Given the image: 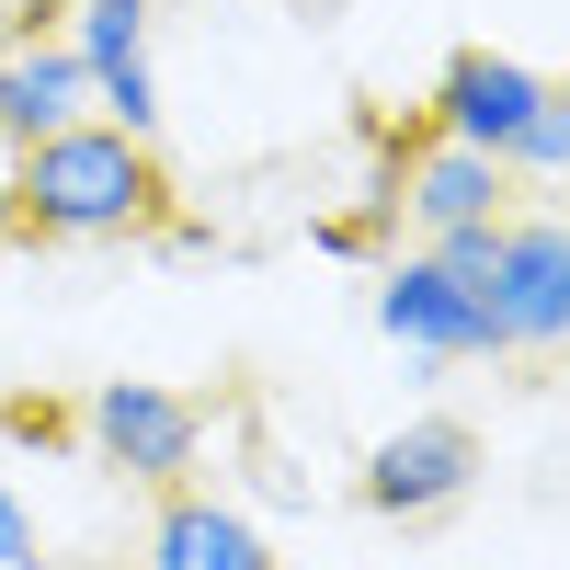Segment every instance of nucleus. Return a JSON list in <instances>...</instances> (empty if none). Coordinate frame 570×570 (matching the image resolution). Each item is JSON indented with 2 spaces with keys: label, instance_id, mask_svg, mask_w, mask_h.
<instances>
[{
  "label": "nucleus",
  "instance_id": "nucleus-4",
  "mask_svg": "<svg viewBox=\"0 0 570 570\" xmlns=\"http://www.w3.org/2000/svg\"><path fill=\"white\" fill-rule=\"evenodd\" d=\"M480 228V217H513V171L502 160H480V149H456V137H422V149H400L389 160V183H376V206H365V228L389 240V228Z\"/></svg>",
  "mask_w": 570,
  "mask_h": 570
},
{
  "label": "nucleus",
  "instance_id": "nucleus-8",
  "mask_svg": "<svg viewBox=\"0 0 570 570\" xmlns=\"http://www.w3.org/2000/svg\"><path fill=\"white\" fill-rule=\"evenodd\" d=\"M491 308H502V343H513V354H559V343H570V240H559V217H548V206L502 217Z\"/></svg>",
  "mask_w": 570,
  "mask_h": 570
},
{
  "label": "nucleus",
  "instance_id": "nucleus-14",
  "mask_svg": "<svg viewBox=\"0 0 570 570\" xmlns=\"http://www.w3.org/2000/svg\"><path fill=\"white\" fill-rule=\"evenodd\" d=\"M0 252H12V228H0Z\"/></svg>",
  "mask_w": 570,
  "mask_h": 570
},
{
  "label": "nucleus",
  "instance_id": "nucleus-1",
  "mask_svg": "<svg viewBox=\"0 0 570 570\" xmlns=\"http://www.w3.org/2000/svg\"><path fill=\"white\" fill-rule=\"evenodd\" d=\"M160 206H171L160 149L104 126V115H80L58 137H35V149H12V206H0V228H12V240H46V252H115V240H149Z\"/></svg>",
  "mask_w": 570,
  "mask_h": 570
},
{
  "label": "nucleus",
  "instance_id": "nucleus-12",
  "mask_svg": "<svg viewBox=\"0 0 570 570\" xmlns=\"http://www.w3.org/2000/svg\"><path fill=\"white\" fill-rule=\"evenodd\" d=\"M422 252H434L456 285H491V263H502V217H480V228H434Z\"/></svg>",
  "mask_w": 570,
  "mask_h": 570
},
{
  "label": "nucleus",
  "instance_id": "nucleus-5",
  "mask_svg": "<svg viewBox=\"0 0 570 570\" xmlns=\"http://www.w3.org/2000/svg\"><path fill=\"white\" fill-rule=\"evenodd\" d=\"M559 104V80L525 69V58H502V46H456V58L434 69V137H456V149H480V160H513V137H525L537 115Z\"/></svg>",
  "mask_w": 570,
  "mask_h": 570
},
{
  "label": "nucleus",
  "instance_id": "nucleus-13",
  "mask_svg": "<svg viewBox=\"0 0 570 570\" xmlns=\"http://www.w3.org/2000/svg\"><path fill=\"white\" fill-rule=\"evenodd\" d=\"M35 559V513H23V491L0 480V570H23Z\"/></svg>",
  "mask_w": 570,
  "mask_h": 570
},
{
  "label": "nucleus",
  "instance_id": "nucleus-3",
  "mask_svg": "<svg viewBox=\"0 0 570 570\" xmlns=\"http://www.w3.org/2000/svg\"><path fill=\"white\" fill-rule=\"evenodd\" d=\"M80 445L104 468H126V480H149V491H183L195 456H206V400L160 389V376H104L80 400Z\"/></svg>",
  "mask_w": 570,
  "mask_h": 570
},
{
  "label": "nucleus",
  "instance_id": "nucleus-11",
  "mask_svg": "<svg viewBox=\"0 0 570 570\" xmlns=\"http://www.w3.org/2000/svg\"><path fill=\"white\" fill-rule=\"evenodd\" d=\"M502 171H513V183H559V171H570V104H548L525 137H513V160H502Z\"/></svg>",
  "mask_w": 570,
  "mask_h": 570
},
{
  "label": "nucleus",
  "instance_id": "nucleus-6",
  "mask_svg": "<svg viewBox=\"0 0 570 570\" xmlns=\"http://www.w3.org/2000/svg\"><path fill=\"white\" fill-rule=\"evenodd\" d=\"M149 23H160V0H69V23H58V46L80 58V80H91V115L126 126V137H160Z\"/></svg>",
  "mask_w": 570,
  "mask_h": 570
},
{
  "label": "nucleus",
  "instance_id": "nucleus-9",
  "mask_svg": "<svg viewBox=\"0 0 570 570\" xmlns=\"http://www.w3.org/2000/svg\"><path fill=\"white\" fill-rule=\"evenodd\" d=\"M91 115V80L58 35H12L0 46V149H35V137H58Z\"/></svg>",
  "mask_w": 570,
  "mask_h": 570
},
{
  "label": "nucleus",
  "instance_id": "nucleus-2",
  "mask_svg": "<svg viewBox=\"0 0 570 570\" xmlns=\"http://www.w3.org/2000/svg\"><path fill=\"white\" fill-rule=\"evenodd\" d=\"M365 308H376V331H389L400 354H422V365H502V354H513L491 285H456L434 252H389Z\"/></svg>",
  "mask_w": 570,
  "mask_h": 570
},
{
  "label": "nucleus",
  "instance_id": "nucleus-7",
  "mask_svg": "<svg viewBox=\"0 0 570 570\" xmlns=\"http://www.w3.org/2000/svg\"><path fill=\"white\" fill-rule=\"evenodd\" d=\"M480 468H491V445L468 434L456 411H422V422H400V434L365 456V502L389 513V525H434V513H456L480 491Z\"/></svg>",
  "mask_w": 570,
  "mask_h": 570
},
{
  "label": "nucleus",
  "instance_id": "nucleus-10",
  "mask_svg": "<svg viewBox=\"0 0 570 570\" xmlns=\"http://www.w3.org/2000/svg\"><path fill=\"white\" fill-rule=\"evenodd\" d=\"M149 570H274L263 525L217 491H160V525H149Z\"/></svg>",
  "mask_w": 570,
  "mask_h": 570
}]
</instances>
